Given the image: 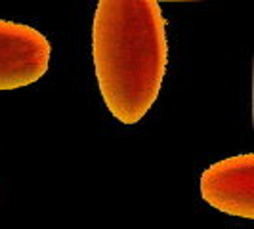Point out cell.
Returning a JSON list of instances; mask_svg holds the SVG:
<instances>
[{
  "label": "cell",
  "mask_w": 254,
  "mask_h": 229,
  "mask_svg": "<svg viewBox=\"0 0 254 229\" xmlns=\"http://www.w3.org/2000/svg\"><path fill=\"white\" fill-rule=\"evenodd\" d=\"M92 57L109 113L136 124L157 102L168 65L166 23L157 0H100Z\"/></svg>",
  "instance_id": "cell-1"
},
{
  "label": "cell",
  "mask_w": 254,
  "mask_h": 229,
  "mask_svg": "<svg viewBox=\"0 0 254 229\" xmlns=\"http://www.w3.org/2000/svg\"><path fill=\"white\" fill-rule=\"evenodd\" d=\"M52 46L35 27L0 19V92L31 86L46 75Z\"/></svg>",
  "instance_id": "cell-2"
},
{
  "label": "cell",
  "mask_w": 254,
  "mask_h": 229,
  "mask_svg": "<svg viewBox=\"0 0 254 229\" xmlns=\"http://www.w3.org/2000/svg\"><path fill=\"white\" fill-rule=\"evenodd\" d=\"M204 203L228 216L254 220V155H235L210 165L201 176Z\"/></svg>",
  "instance_id": "cell-3"
}]
</instances>
